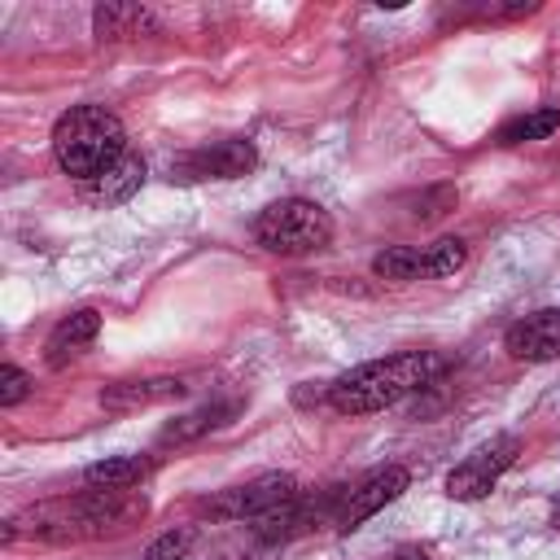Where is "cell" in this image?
<instances>
[{
    "instance_id": "cell-20",
    "label": "cell",
    "mask_w": 560,
    "mask_h": 560,
    "mask_svg": "<svg viewBox=\"0 0 560 560\" xmlns=\"http://www.w3.org/2000/svg\"><path fill=\"white\" fill-rule=\"evenodd\" d=\"M389 560H433V556H429V551H420V547H398Z\"/></svg>"
},
{
    "instance_id": "cell-9",
    "label": "cell",
    "mask_w": 560,
    "mask_h": 560,
    "mask_svg": "<svg viewBox=\"0 0 560 560\" xmlns=\"http://www.w3.org/2000/svg\"><path fill=\"white\" fill-rule=\"evenodd\" d=\"M503 350L521 363H547L560 354V311L556 306H542V311H529L525 319H516L508 332H503Z\"/></svg>"
},
{
    "instance_id": "cell-12",
    "label": "cell",
    "mask_w": 560,
    "mask_h": 560,
    "mask_svg": "<svg viewBox=\"0 0 560 560\" xmlns=\"http://www.w3.org/2000/svg\"><path fill=\"white\" fill-rule=\"evenodd\" d=\"M140 184H144V162L127 153L118 166H109L105 175L88 179V184H83V197H88L92 206H118V201H127Z\"/></svg>"
},
{
    "instance_id": "cell-19",
    "label": "cell",
    "mask_w": 560,
    "mask_h": 560,
    "mask_svg": "<svg viewBox=\"0 0 560 560\" xmlns=\"http://www.w3.org/2000/svg\"><path fill=\"white\" fill-rule=\"evenodd\" d=\"M455 201H459V197H455V188H433V192L416 197V206H420L416 214H420V219H438V214L455 210Z\"/></svg>"
},
{
    "instance_id": "cell-13",
    "label": "cell",
    "mask_w": 560,
    "mask_h": 560,
    "mask_svg": "<svg viewBox=\"0 0 560 560\" xmlns=\"http://www.w3.org/2000/svg\"><path fill=\"white\" fill-rule=\"evenodd\" d=\"M236 411H241V402H206V407H197V411H188V416H175L171 424H162L158 446H184V442H192V438H201V433L228 424Z\"/></svg>"
},
{
    "instance_id": "cell-11",
    "label": "cell",
    "mask_w": 560,
    "mask_h": 560,
    "mask_svg": "<svg viewBox=\"0 0 560 560\" xmlns=\"http://www.w3.org/2000/svg\"><path fill=\"white\" fill-rule=\"evenodd\" d=\"M96 332H101V315H96L92 306L66 315V319L48 332V341H44V359H48V368H61L66 359H74L83 346L96 341Z\"/></svg>"
},
{
    "instance_id": "cell-5",
    "label": "cell",
    "mask_w": 560,
    "mask_h": 560,
    "mask_svg": "<svg viewBox=\"0 0 560 560\" xmlns=\"http://www.w3.org/2000/svg\"><path fill=\"white\" fill-rule=\"evenodd\" d=\"M516 451H521V438H516V433H499V438H490V442L477 446L459 468H451V477H446V494L459 499V503L486 499V494L499 486V477L516 464Z\"/></svg>"
},
{
    "instance_id": "cell-6",
    "label": "cell",
    "mask_w": 560,
    "mask_h": 560,
    "mask_svg": "<svg viewBox=\"0 0 560 560\" xmlns=\"http://www.w3.org/2000/svg\"><path fill=\"white\" fill-rule=\"evenodd\" d=\"M293 494H298V481L289 472H262L249 486H236V490H223L219 499H210L206 512L219 516V521H258Z\"/></svg>"
},
{
    "instance_id": "cell-4",
    "label": "cell",
    "mask_w": 560,
    "mask_h": 560,
    "mask_svg": "<svg viewBox=\"0 0 560 560\" xmlns=\"http://www.w3.org/2000/svg\"><path fill=\"white\" fill-rule=\"evenodd\" d=\"M468 258V245L459 236H442L433 245H389L372 258V271L381 280H438L459 271Z\"/></svg>"
},
{
    "instance_id": "cell-16",
    "label": "cell",
    "mask_w": 560,
    "mask_h": 560,
    "mask_svg": "<svg viewBox=\"0 0 560 560\" xmlns=\"http://www.w3.org/2000/svg\"><path fill=\"white\" fill-rule=\"evenodd\" d=\"M551 131H560V109H529V114L508 118V122L494 131V140L512 149V144H525V140H547Z\"/></svg>"
},
{
    "instance_id": "cell-1",
    "label": "cell",
    "mask_w": 560,
    "mask_h": 560,
    "mask_svg": "<svg viewBox=\"0 0 560 560\" xmlns=\"http://www.w3.org/2000/svg\"><path fill=\"white\" fill-rule=\"evenodd\" d=\"M438 372H442V354H433V350H402V354L372 359V363H359L346 376H337L328 385V402L341 416L385 411V407L411 398L416 389L433 385Z\"/></svg>"
},
{
    "instance_id": "cell-3",
    "label": "cell",
    "mask_w": 560,
    "mask_h": 560,
    "mask_svg": "<svg viewBox=\"0 0 560 560\" xmlns=\"http://www.w3.org/2000/svg\"><path fill=\"white\" fill-rule=\"evenodd\" d=\"M254 236L262 249L293 258V254L324 249L332 241V219L324 206H315L306 197H280L254 219Z\"/></svg>"
},
{
    "instance_id": "cell-2",
    "label": "cell",
    "mask_w": 560,
    "mask_h": 560,
    "mask_svg": "<svg viewBox=\"0 0 560 560\" xmlns=\"http://www.w3.org/2000/svg\"><path fill=\"white\" fill-rule=\"evenodd\" d=\"M52 158L74 179H96L127 158V131L105 105H74L52 122Z\"/></svg>"
},
{
    "instance_id": "cell-15",
    "label": "cell",
    "mask_w": 560,
    "mask_h": 560,
    "mask_svg": "<svg viewBox=\"0 0 560 560\" xmlns=\"http://www.w3.org/2000/svg\"><path fill=\"white\" fill-rule=\"evenodd\" d=\"M92 26H96L101 39H127V35H149L158 22L140 4H96Z\"/></svg>"
},
{
    "instance_id": "cell-17",
    "label": "cell",
    "mask_w": 560,
    "mask_h": 560,
    "mask_svg": "<svg viewBox=\"0 0 560 560\" xmlns=\"http://www.w3.org/2000/svg\"><path fill=\"white\" fill-rule=\"evenodd\" d=\"M192 547V529H166L144 547V560H184Z\"/></svg>"
},
{
    "instance_id": "cell-18",
    "label": "cell",
    "mask_w": 560,
    "mask_h": 560,
    "mask_svg": "<svg viewBox=\"0 0 560 560\" xmlns=\"http://www.w3.org/2000/svg\"><path fill=\"white\" fill-rule=\"evenodd\" d=\"M26 394H31V376L18 363H4L0 368V407H18Z\"/></svg>"
},
{
    "instance_id": "cell-21",
    "label": "cell",
    "mask_w": 560,
    "mask_h": 560,
    "mask_svg": "<svg viewBox=\"0 0 560 560\" xmlns=\"http://www.w3.org/2000/svg\"><path fill=\"white\" fill-rule=\"evenodd\" d=\"M556 525H560V508H556Z\"/></svg>"
},
{
    "instance_id": "cell-8",
    "label": "cell",
    "mask_w": 560,
    "mask_h": 560,
    "mask_svg": "<svg viewBox=\"0 0 560 560\" xmlns=\"http://www.w3.org/2000/svg\"><path fill=\"white\" fill-rule=\"evenodd\" d=\"M407 481H411V472H407L402 464H385V468L368 472L359 486H350V490H346V499H341V508H337L332 525H337L341 534L359 529L372 512H381L385 503H394V499L407 490Z\"/></svg>"
},
{
    "instance_id": "cell-14",
    "label": "cell",
    "mask_w": 560,
    "mask_h": 560,
    "mask_svg": "<svg viewBox=\"0 0 560 560\" xmlns=\"http://www.w3.org/2000/svg\"><path fill=\"white\" fill-rule=\"evenodd\" d=\"M149 455H109V459H96L83 468V481L88 490H131L149 477Z\"/></svg>"
},
{
    "instance_id": "cell-10",
    "label": "cell",
    "mask_w": 560,
    "mask_h": 560,
    "mask_svg": "<svg viewBox=\"0 0 560 560\" xmlns=\"http://www.w3.org/2000/svg\"><path fill=\"white\" fill-rule=\"evenodd\" d=\"M184 398V381L175 376H144V381H114L101 389V407L105 411H136V407H153V402H171Z\"/></svg>"
},
{
    "instance_id": "cell-7",
    "label": "cell",
    "mask_w": 560,
    "mask_h": 560,
    "mask_svg": "<svg viewBox=\"0 0 560 560\" xmlns=\"http://www.w3.org/2000/svg\"><path fill=\"white\" fill-rule=\"evenodd\" d=\"M254 162H258V149L241 136H232V140H210L201 149L179 153L171 171L179 179H241L254 171Z\"/></svg>"
}]
</instances>
